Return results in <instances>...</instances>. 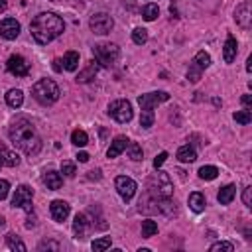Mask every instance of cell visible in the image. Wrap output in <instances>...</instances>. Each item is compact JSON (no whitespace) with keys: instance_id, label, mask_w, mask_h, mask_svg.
<instances>
[{"instance_id":"obj_1","label":"cell","mask_w":252,"mask_h":252,"mask_svg":"<svg viewBox=\"0 0 252 252\" xmlns=\"http://www.w3.org/2000/svg\"><path fill=\"white\" fill-rule=\"evenodd\" d=\"M10 140L12 144L22 150L26 156H36L42 150V138L36 130V126L32 120H28L26 116H18L12 126H10Z\"/></svg>"},{"instance_id":"obj_2","label":"cell","mask_w":252,"mask_h":252,"mask_svg":"<svg viewBox=\"0 0 252 252\" xmlns=\"http://www.w3.org/2000/svg\"><path fill=\"white\" fill-rule=\"evenodd\" d=\"M63 30H65V22L53 12H42L30 24L32 38L40 46H46V44L53 42L57 36L63 34Z\"/></svg>"},{"instance_id":"obj_3","label":"cell","mask_w":252,"mask_h":252,"mask_svg":"<svg viewBox=\"0 0 252 252\" xmlns=\"http://www.w3.org/2000/svg\"><path fill=\"white\" fill-rule=\"evenodd\" d=\"M168 99H170V95L166 91H154V93L138 97V104L142 108V114H140V126L142 128H150V126L154 124V106L160 104V102H166Z\"/></svg>"},{"instance_id":"obj_4","label":"cell","mask_w":252,"mask_h":252,"mask_svg":"<svg viewBox=\"0 0 252 252\" xmlns=\"http://www.w3.org/2000/svg\"><path fill=\"white\" fill-rule=\"evenodd\" d=\"M140 207H138V211L140 213H158V215H174L176 213V203L170 199V197H166V199H162V197H152V195H144L142 199H140V203H138Z\"/></svg>"},{"instance_id":"obj_5","label":"cell","mask_w":252,"mask_h":252,"mask_svg":"<svg viewBox=\"0 0 252 252\" xmlns=\"http://www.w3.org/2000/svg\"><path fill=\"white\" fill-rule=\"evenodd\" d=\"M32 95H34V99H36L40 104L48 106V104H53V102L59 99L61 91H59V87H57L55 81H51V79H42V81H38V83L32 87Z\"/></svg>"},{"instance_id":"obj_6","label":"cell","mask_w":252,"mask_h":252,"mask_svg":"<svg viewBox=\"0 0 252 252\" xmlns=\"http://www.w3.org/2000/svg\"><path fill=\"white\" fill-rule=\"evenodd\" d=\"M146 193L152 195V197H162V199L172 197V193H174V183H172L170 176H168L166 172H160V170H158V172L148 179V183H146Z\"/></svg>"},{"instance_id":"obj_7","label":"cell","mask_w":252,"mask_h":252,"mask_svg":"<svg viewBox=\"0 0 252 252\" xmlns=\"http://www.w3.org/2000/svg\"><path fill=\"white\" fill-rule=\"evenodd\" d=\"M93 55H95V61H97L99 65L110 67V65L118 59L120 50H118V46H114V44H97V46L93 48Z\"/></svg>"},{"instance_id":"obj_8","label":"cell","mask_w":252,"mask_h":252,"mask_svg":"<svg viewBox=\"0 0 252 252\" xmlns=\"http://www.w3.org/2000/svg\"><path fill=\"white\" fill-rule=\"evenodd\" d=\"M108 114L120 122V124H126V122H130L132 120V104L128 101H124V99H118V101H112L108 104Z\"/></svg>"},{"instance_id":"obj_9","label":"cell","mask_w":252,"mask_h":252,"mask_svg":"<svg viewBox=\"0 0 252 252\" xmlns=\"http://www.w3.org/2000/svg\"><path fill=\"white\" fill-rule=\"evenodd\" d=\"M89 26H91V30H93L95 34L104 36V34H110V30L114 28V20H112V16H108L106 12H99V14L91 16Z\"/></svg>"},{"instance_id":"obj_10","label":"cell","mask_w":252,"mask_h":252,"mask_svg":"<svg viewBox=\"0 0 252 252\" xmlns=\"http://www.w3.org/2000/svg\"><path fill=\"white\" fill-rule=\"evenodd\" d=\"M114 185H116V191H118V195L124 199V201H130L132 197H134V193H136V181L132 179V177H128V176H118L116 177V181H114Z\"/></svg>"},{"instance_id":"obj_11","label":"cell","mask_w":252,"mask_h":252,"mask_svg":"<svg viewBox=\"0 0 252 252\" xmlns=\"http://www.w3.org/2000/svg\"><path fill=\"white\" fill-rule=\"evenodd\" d=\"M32 197H34V189L28 185H20L12 197V207H20L26 211H34L32 209Z\"/></svg>"},{"instance_id":"obj_12","label":"cell","mask_w":252,"mask_h":252,"mask_svg":"<svg viewBox=\"0 0 252 252\" xmlns=\"http://www.w3.org/2000/svg\"><path fill=\"white\" fill-rule=\"evenodd\" d=\"M234 20L240 28L248 30L250 28V22H252V4H250V0H244L242 4L236 6L234 10Z\"/></svg>"},{"instance_id":"obj_13","label":"cell","mask_w":252,"mask_h":252,"mask_svg":"<svg viewBox=\"0 0 252 252\" xmlns=\"http://www.w3.org/2000/svg\"><path fill=\"white\" fill-rule=\"evenodd\" d=\"M6 69L16 77H26L30 71V65L26 63V59L22 55H10L6 61Z\"/></svg>"},{"instance_id":"obj_14","label":"cell","mask_w":252,"mask_h":252,"mask_svg":"<svg viewBox=\"0 0 252 252\" xmlns=\"http://www.w3.org/2000/svg\"><path fill=\"white\" fill-rule=\"evenodd\" d=\"M0 36L4 40H16L20 36V22L16 18H4L0 22Z\"/></svg>"},{"instance_id":"obj_15","label":"cell","mask_w":252,"mask_h":252,"mask_svg":"<svg viewBox=\"0 0 252 252\" xmlns=\"http://www.w3.org/2000/svg\"><path fill=\"white\" fill-rule=\"evenodd\" d=\"M91 228V221H89V215L87 213H77L75 215V221H73V232H75V238L77 240H83L87 236Z\"/></svg>"},{"instance_id":"obj_16","label":"cell","mask_w":252,"mask_h":252,"mask_svg":"<svg viewBox=\"0 0 252 252\" xmlns=\"http://www.w3.org/2000/svg\"><path fill=\"white\" fill-rule=\"evenodd\" d=\"M50 211H51V219L55 221V223H63L67 217H69V205L65 203V201H61V199H55V201H51V205H50Z\"/></svg>"},{"instance_id":"obj_17","label":"cell","mask_w":252,"mask_h":252,"mask_svg":"<svg viewBox=\"0 0 252 252\" xmlns=\"http://www.w3.org/2000/svg\"><path fill=\"white\" fill-rule=\"evenodd\" d=\"M128 138H126V136H116L112 142H110V148L106 150V156L112 160V158H116V156H120L126 148H128Z\"/></svg>"},{"instance_id":"obj_18","label":"cell","mask_w":252,"mask_h":252,"mask_svg":"<svg viewBox=\"0 0 252 252\" xmlns=\"http://www.w3.org/2000/svg\"><path fill=\"white\" fill-rule=\"evenodd\" d=\"M42 181L46 183V187H48L50 191H57V189L63 185V177H61V174H57V172H53V170L46 172V174L42 176Z\"/></svg>"},{"instance_id":"obj_19","label":"cell","mask_w":252,"mask_h":252,"mask_svg":"<svg viewBox=\"0 0 252 252\" xmlns=\"http://www.w3.org/2000/svg\"><path fill=\"white\" fill-rule=\"evenodd\" d=\"M236 48H238V46H236L234 36H228L227 42H225V48H223V59H225V63H232V61H234L236 51H238Z\"/></svg>"},{"instance_id":"obj_20","label":"cell","mask_w":252,"mask_h":252,"mask_svg":"<svg viewBox=\"0 0 252 252\" xmlns=\"http://www.w3.org/2000/svg\"><path fill=\"white\" fill-rule=\"evenodd\" d=\"M99 63L93 59V61H89V65L83 69V71H79V75H77V83H87V81H91L95 75H97V71H99Z\"/></svg>"},{"instance_id":"obj_21","label":"cell","mask_w":252,"mask_h":252,"mask_svg":"<svg viewBox=\"0 0 252 252\" xmlns=\"http://www.w3.org/2000/svg\"><path fill=\"white\" fill-rule=\"evenodd\" d=\"M6 104L10 108H20L24 104V93L20 89H10L6 93Z\"/></svg>"},{"instance_id":"obj_22","label":"cell","mask_w":252,"mask_h":252,"mask_svg":"<svg viewBox=\"0 0 252 252\" xmlns=\"http://www.w3.org/2000/svg\"><path fill=\"white\" fill-rule=\"evenodd\" d=\"M177 160L181 162V164H191V162H195L197 160V152H195V148L193 146H181L179 150H177Z\"/></svg>"},{"instance_id":"obj_23","label":"cell","mask_w":252,"mask_h":252,"mask_svg":"<svg viewBox=\"0 0 252 252\" xmlns=\"http://www.w3.org/2000/svg\"><path fill=\"white\" fill-rule=\"evenodd\" d=\"M205 195L203 193H199V191H195V193H191L189 195V209L193 211V213H203L205 211Z\"/></svg>"},{"instance_id":"obj_24","label":"cell","mask_w":252,"mask_h":252,"mask_svg":"<svg viewBox=\"0 0 252 252\" xmlns=\"http://www.w3.org/2000/svg\"><path fill=\"white\" fill-rule=\"evenodd\" d=\"M234 193H236V187H234L232 183H228V185H225V187L219 191L217 199H219L221 205H228V203L234 199Z\"/></svg>"},{"instance_id":"obj_25","label":"cell","mask_w":252,"mask_h":252,"mask_svg":"<svg viewBox=\"0 0 252 252\" xmlns=\"http://www.w3.org/2000/svg\"><path fill=\"white\" fill-rule=\"evenodd\" d=\"M63 69H67V71H75L77 67H79V53L77 51H67L65 55H63Z\"/></svg>"},{"instance_id":"obj_26","label":"cell","mask_w":252,"mask_h":252,"mask_svg":"<svg viewBox=\"0 0 252 252\" xmlns=\"http://www.w3.org/2000/svg\"><path fill=\"white\" fill-rule=\"evenodd\" d=\"M0 156H2V160H4V166H10V168H14V166H18V164H20V158H18V154H14V152L6 150L4 146H0Z\"/></svg>"},{"instance_id":"obj_27","label":"cell","mask_w":252,"mask_h":252,"mask_svg":"<svg viewBox=\"0 0 252 252\" xmlns=\"http://www.w3.org/2000/svg\"><path fill=\"white\" fill-rule=\"evenodd\" d=\"M6 246L10 250H20V252H26V244L20 240V236H16L14 232H8L6 234Z\"/></svg>"},{"instance_id":"obj_28","label":"cell","mask_w":252,"mask_h":252,"mask_svg":"<svg viewBox=\"0 0 252 252\" xmlns=\"http://www.w3.org/2000/svg\"><path fill=\"white\" fill-rule=\"evenodd\" d=\"M158 16H160L158 4H146V6L142 8V18H144L146 22H154Z\"/></svg>"},{"instance_id":"obj_29","label":"cell","mask_w":252,"mask_h":252,"mask_svg":"<svg viewBox=\"0 0 252 252\" xmlns=\"http://www.w3.org/2000/svg\"><path fill=\"white\" fill-rule=\"evenodd\" d=\"M156 232H158V223L152 221V219H146V221L142 223V236H144V238H150V236H154Z\"/></svg>"},{"instance_id":"obj_30","label":"cell","mask_w":252,"mask_h":252,"mask_svg":"<svg viewBox=\"0 0 252 252\" xmlns=\"http://www.w3.org/2000/svg\"><path fill=\"white\" fill-rule=\"evenodd\" d=\"M71 142H73L75 146L83 148V146H87V144H89V136H87V132H85V130H73V134H71Z\"/></svg>"},{"instance_id":"obj_31","label":"cell","mask_w":252,"mask_h":252,"mask_svg":"<svg viewBox=\"0 0 252 252\" xmlns=\"http://www.w3.org/2000/svg\"><path fill=\"white\" fill-rule=\"evenodd\" d=\"M110 244H112V238H110V236H102V238H97V240H93L91 248H93L95 252H102V250L110 248Z\"/></svg>"},{"instance_id":"obj_32","label":"cell","mask_w":252,"mask_h":252,"mask_svg":"<svg viewBox=\"0 0 252 252\" xmlns=\"http://www.w3.org/2000/svg\"><path fill=\"white\" fill-rule=\"evenodd\" d=\"M217 176H219V170H217L215 166H203V168L199 170V177H201V179L211 181V179H215Z\"/></svg>"},{"instance_id":"obj_33","label":"cell","mask_w":252,"mask_h":252,"mask_svg":"<svg viewBox=\"0 0 252 252\" xmlns=\"http://www.w3.org/2000/svg\"><path fill=\"white\" fill-rule=\"evenodd\" d=\"M132 42H134L136 46H144V44L148 42V30H144V28H136V30L132 32Z\"/></svg>"},{"instance_id":"obj_34","label":"cell","mask_w":252,"mask_h":252,"mask_svg":"<svg viewBox=\"0 0 252 252\" xmlns=\"http://www.w3.org/2000/svg\"><path fill=\"white\" fill-rule=\"evenodd\" d=\"M128 156H130V160H134V162H140V160H144L142 156V148H140V144H136V142H128Z\"/></svg>"},{"instance_id":"obj_35","label":"cell","mask_w":252,"mask_h":252,"mask_svg":"<svg viewBox=\"0 0 252 252\" xmlns=\"http://www.w3.org/2000/svg\"><path fill=\"white\" fill-rule=\"evenodd\" d=\"M193 61H195V63H197V65H199V67L205 71V69L211 65V55H209L207 51H199V53L193 57Z\"/></svg>"},{"instance_id":"obj_36","label":"cell","mask_w":252,"mask_h":252,"mask_svg":"<svg viewBox=\"0 0 252 252\" xmlns=\"http://www.w3.org/2000/svg\"><path fill=\"white\" fill-rule=\"evenodd\" d=\"M201 73H203V69L195 63V61H191V65H189V71H187V79L191 81V83H197L199 79H201Z\"/></svg>"},{"instance_id":"obj_37","label":"cell","mask_w":252,"mask_h":252,"mask_svg":"<svg viewBox=\"0 0 252 252\" xmlns=\"http://www.w3.org/2000/svg\"><path fill=\"white\" fill-rule=\"evenodd\" d=\"M234 120H236L238 124H250V120H252V112H250V108L236 110V112H234Z\"/></svg>"},{"instance_id":"obj_38","label":"cell","mask_w":252,"mask_h":252,"mask_svg":"<svg viewBox=\"0 0 252 252\" xmlns=\"http://www.w3.org/2000/svg\"><path fill=\"white\" fill-rule=\"evenodd\" d=\"M209 250H211V252H232L234 246H232L230 242H215V244H211Z\"/></svg>"},{"instance_id":"obj_39","label":"cell","mask_w":252,"mask_h":252,"mask_svg":"<svg viewBox=\"0 0 252 252\" xmlns=\"http://www.w3.org/2000/svg\"><path fill=\"white\" fill-rule=\"evenodd\" d=\"M61 174H63L65 177H73V176L77 174L75 164H73V162H61Z\"/></svg>"},{"instance_id":"obj_40","label":"cell","mask_w":252,"mask_h":252,"mask_svg":"<svg viewBox=\"0 0 252 252\" xmlns=\"http://www.w3.org/2000/svg\"><path fill=\"white\" fill-rule=\"evenodd\" d=\"M42 252L44 250H59V242H55V240H44V242H40V246H38Z\"/></svg>"},{"instance_id":"obj_41","label":"cell","mask_w":252,"mask_h":252,"mask_svg":"<svg viewBox=\"0 0 252 252\" xmlns=\"http://www.w3.org/2000/svg\"><path fill=\"white\" fill-rule=\"evenodd\" d=\"M8 191H10V183L6 179H0V201L8 197Z\"/></svg>"},{"instance_id":"obj_42","label":"cell","mask_w":252,"mask_h":252,"mask_svg":"<svg viewBox=\"0 0 252 252\" xmlns=\"http://www.w3.org/2000/svg\"><path fill=\"white\" fill-rule=\"evenodd\" d=\"M166 160H168V152H160V154L154 158V168H156V170H160V168L164 166V162H166Z\"/></svg>"},{"instance_id":"obj_43","label":"cell","mask_w":252,"mask_h":252,"mask_svg":"<svg viewBox=\"0 0 252 252\" xmlns=\"http://www.w3.org/2000/svg\"><path fill=\"white\" fill-rule=\"evenodd\" d=\"M242 201L246 207H252V187H246L244 193H242Z\"/></svg>"},{"instance_id":"obj_44","label":"cell","mask_w":252,"mask_h":252,"mask_svg":"<svg viewBox=\"0 0 252 252\" xmlns=\"http://www.w3.org/2000/svg\"><path fill=\"white\" fill-rule=\"evenodd\" d=\"M36 227V213L28 211V221H26V228H34Z\"/></svg>"},{"instance_id":"obj_45","label":"cell","mask_w":252,"mask_h":252,"mask_svg":"<svg viewBox=\"0 0 252 252\" xmlns=\"http://www.w3.org/2000/svg\"><path fill=\"white\" fill-rule=\"evenodd\" d=\"M240 101H242V104H244L246 108H250V104H252V97H250V95H242Z\"/></svg>"},{"instance_id":"obj_46","label":"cell","mask_w":252,"mask_h":252,"mask_svg":"<svg viewBox=\"0 0 252 252\" xmlns=\"http://www.w3.org/2000/svg\"><path fill=\"white\" fill-rule=\"evenodd\" d=\"M53 71L61 73L63 71V65H61V59H53Z\"/></svg>"},{"instance_id":"obj_47","label":"cell","mask_w":252,"mask_h":252,"mask_svg":"<svg viewBox=\"0 0 252 252\" xmlns=\"http://www.w3.org/2000/svg\"><path fill=\"white\" fill-rule=\"evenodd\" d=\"M77 160H79L81 164H85V162H89V154H87V152H79V154H77Z\"/></svg>"},{"instance_id":"obj_48","label":"cell","mask_w":252,"mask_h":252,"mask_svg":"<svg viewBox=\"0 0 252 252\" xmlns=\"http://www.w3.org/2000/svg\"><path fill=\"white\" fill-rule=\"evenodd\" d=\"M89 179H101V170H93V172H89V176H87Z\"/></svg>"},{"instance_id":"obj_49","label":"cell","mask_w":252,"mask_h":252,"mask_svg":"<svg viewBox=\"0 0 252 252\" xmlns=\"http://www.w3.org/2000/svg\"><path fill=\"white\" fill-rule=\"evenodd\" d=\"M6 8H8V2H6V0H0V14L6 12Z\"/></svg>"},{"instance_id":"obj_50","label":"cell","mask_w":252,"mask_h":252,"mask_svg":"<svg viewBox=\"0 0 252 252\" xmlns=\"http://www.w3.org/2000/svg\"><path fill=\"white\" fill-rule=\"evenodd\" d=\"M246 71H248V73L252 71V57H248V61H246Z\"/></svg>"},{"instance_id":"obj_51","label":"cell","mask_w":252,"mask_h":252,"mask_svg":"<svg viewBox=\"0 0 252 252\" xmlns=\"http://www.w3.org/2000/svg\"><path fill=\"white\" fill-rule=\"evenodd\" d=\"M4 223H6V221H4V217L0 215V227H4Z\"/></svg>"},{"instance_id":"obj_52","label":"cell","mask_w":252,"mask_h":252,"mask_svg":"<svg viewBox=\"0 0 252 252\" xmlns=\"http://www.w3.org/2000/svg\"><path fill=\"white\" fill-rule=\"evenodd\" d=\"M4 166V160H2V156H0V168H2Z\"/></svg>"},{"instance_id":"obj_53","label":"cell","mask_w":252,"mask_h":252,"mask_svg":"<svg viewBox=\"0 0 252 252\" xmlns=\"http://www.w3.org/2000/svg\"><path fill=\"white\" fill-rule=\"evenodd\" d=\"M51 2H59V0H51Z\"/></svg>"}]
</instances>
